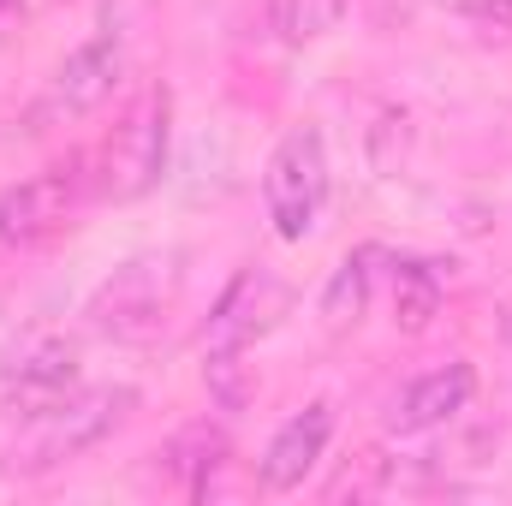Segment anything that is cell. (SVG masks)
Returning <instances> with one entry per match:
<instances>
[{"mask_svg": "<svg viewBox=\"0 0 512 506\" xmlns=\"http://www.w3.org/2000/svg\"><path fill=\"white\" fill-rule=\"evenodd\" d=\"M322 203H328V143L316 126H298L274 143V155L262 167V209H268L274 233L286 245H298L316 233Z\"/></svg>", "mask_w": 512, "mask_h": 506, "instance_id": "6da1fadb", "label": "cell"}, {"mask_svg": "<svg viewBox=\"0 0 512 506\" xmlns=\"http://www.w3.org/2000/svg\"><path fill=\"white\" fill-rule=\"evenodd\" d=\"M131 405H137L131 387H90V393H72L66 405H54V411L36 417V435L24 441V459L12 453V471H54V465H66V459L102 447V441L126 423Z\"/></svg>", "mask_w": 512, "mask_h": 506, "instance_id": "7a4b0ae2", "label": "cell"}, {"mask_svg": "<svg viewBox=\"0 0 512 506\" xmlns=\"http://www.w3.org/2000/svg\"><path fill=\"white\" fill-rule=\"evenodd\" d=\"M161 161H167V96L149 90L120 114V126L102 137V149H96V191L114 197V203H131V197H143L161 179Z\"/></svg>", "mask_w": 512, "mask_h": 506, "instance_id": "3957f363", "label": "cell"}, {"mask_svg": "<svg viewBox=\"0 0 512 506\" xmlns=\"http://www.w3.org/2000/svg\"><path fill=\"white\" fill-rule=\"evenodd\" d=\"M120 72H126V42L120 30H96L84 48H72L60 60V72L48 78L42 102H36V126H60V120H84L96 114L114 90H120Z\"/></svg>", "mask_w": 512, "mask_h": 506, "instance_id": "277c9868", "label": "cell"}, {"mask_svg": "<svg viewBox=\"0 0 512 506\" xmlns=\"http://www.w3.org/2000/svg\"><path fill=\"white\" fill-rule=\"evenodd\" d=\"M280 316H286V286L268 280V274H256V268H245V274L221 292V304H215V316H209L203 358H245Z\"/></svg>", "mask_w": 512, "mask_h": 506, "instance_id": "5b68a950", "label": "cell"}, {"mask_svg": "<svg viewBox=\"0 0 512 506\" xmlns=\"http://www.w3.org/2000/svg\"><path fill=\"white\" fill-rule=\"evenodd\" d=\"M78 203V167H48L0 191V245H36L66 227Z\"/></svg>", "mask_w": 512, "mask_h": 506, "instance_id": "8992f818", "label": "cell"}, {"mask_svg": "<svg viewBox=\"0 0 512 506\" xmlns=\"http://www.w3.org/2000/svg\"><path fill=\"white\" fill-rule=\"evenodd\" d=\"M328 435H334V405H304L298 417L280 423V435L268 441L262 453V489L268 495H286V489H304V477L322 465L328 453Z\"/></svg>", "mask_w": 512, "mask_h": 506, "instance_id": "52a82bcc", "label": "cell"}, {"mask_svg": "<svg viewBox=\"0 0 512 506\" xmlns=\"http://www.w3.org/2000/svg\"><path fill=\"white\" fill-rule=\"evenodd\" d=\"M471 393H477V370L471 364H447V370H429V376H417L399 399H393V411H387V423L399 429V435H423V429H441V423H453L465 405H471Z\"/></svg>", "mask_w": 512, "mask_h": 506, "instance_id": "ba28073f", "label": "cell"}, {"mask_svg": "<svg viewBox=\"0 0 512 506\" xmlns=\"http://www.w3.org/2000/svg\"><path fill=\"white\" fill-rule=\"evenodd\" d=\"M12 405L24 417H42L54 405H66L78 393V346L72 340H36L18 364H12Z\"/></svg>", "mask_w": 512, "mask_h": 506, "instance_id": "9c48e42d", "label": "cell"}, {"mask_svg": "<svg viewBox=\"0 0 512 506\" xmlns=\"http://www.w3.org/2000/svg\"><path fill=\"white\" fill-rule=\"evenodd\" d=\"M161 304H167V298H161V286L149 280V262H137L120 280H108L96 316H102V328H114V334H149V328L161 322Z\"/></svg>", "mask_w": 512, "mask_h": 506, "instance_id": "30bf717a", "label": "cell"}, {"mask_svg": "<svg viewBox=\"0 0 512 506\" xmlns=\"http://www.w3.org/2000/svg\"><path fill=\"white\" fill-rule=\"evenodd\" d=\"M346 6L352 0H274L268 18H274L280 42H316V36H328L346 18Z\"/></svg>", "mask_w": 512, "mask_h": 506, "instance_id": "8fae6325", "label": "cell"}, {"mask_svg": "<svg viewBox=\"0 0 512 506\" xmlns=\"http://www.w3.org/2000/svg\"><path fill=\"white\" fill-rule=\"evenodd\" d=\"M435 310H441V280L429 274V268H399V286H393V316H399V328L405 334H423L429 322H435Z\"/></svg>", "mask_w": 512, "mask_h": 506, "instance_id": "7c38bea8", "label": "cell"}, {"mask_svg": "<svg viewBox=\"0 0 512 506\" xmlns=\"http://www.w3.org/2000/svg\"><path fill=\"white\" fill-rule=\"evenodd\" d=\"M364 298H370V256H346V262L334 268L328 292H322V316H328L334 328H346V322L364 316Z\"/></svg>", "mask_w": 512, "mask_h": 506, "instance_id": "4fadbf2b", "label": "cell"}, {"mask_svg": "<svg viewBox=\"0 0 512 506\" xmlns=\"http://www.w3.org/2000/svg\"><path fill=\"white\" fill-rule=\"evenodd\" d=\"M203 376H209L221 405H245V358H209Z\"/></svg>", "mask_w": 512, "mask_h": 506, "instance_id": "5bb4252c", "label": "cell"}, {"mask_svg": "<svg viewBox=\"0 0 512 506\" xmlns=\"http://www.w3.org/2000/svg\"><path fill=\"white\" fill-rule=\"evenodd\" d=\"M465 18H477L489 30H512V0H465Z\"/></svg>", "mask_w": 512, "mask_h": 506, "instance_id": "9a60e30c", "label": "cell"}]
</instances>
